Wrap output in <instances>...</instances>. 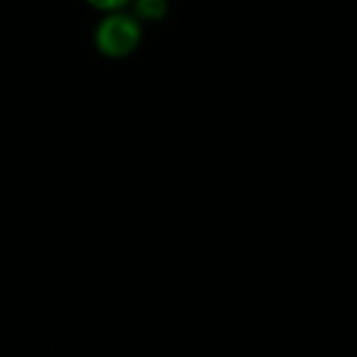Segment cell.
I'll return each mask as SVG.
<instances>
[{
  "instance_id": "obj_1",
  "label": "cell",
  "mask_w": 357,
  "mask_h": 357,
  "mask_svg": "<svg viewBox=\"0 0 357 357\" xmlns=\"http://www.w3.org/2000/svg\"><path fill=\"white\" fill-rule=\"evenodd\" d=\"M140 42V27L136 19L128 15H109L96 29V44L98 50L107 56L119 59L136 50Z\"/></svg>"
},
{
  "instance_id": "obj_2",
  "label": "cell",
  "mask_w": 357,
  "mask_h": 357,
  "mask_svg": "<svg viewBox=\"0 0 357 357\" xmlns=\"http://www.w3.org/2000/svg\"><path fill=\"white\" fill-rule=\"evenodd\" d=\"M138 10L146 17V19H159L165 10V6L161 2H142L138 4Z\"/></svg>"
}]
</instances>
